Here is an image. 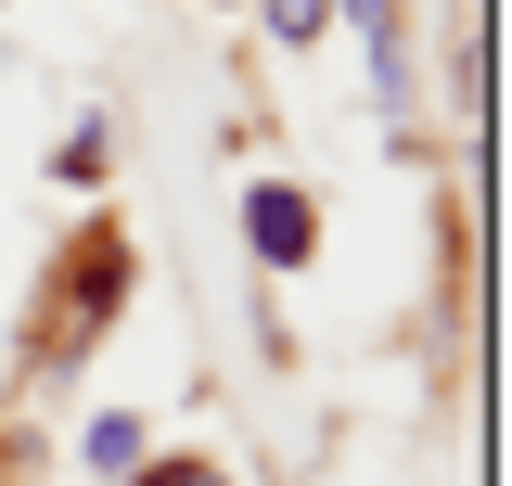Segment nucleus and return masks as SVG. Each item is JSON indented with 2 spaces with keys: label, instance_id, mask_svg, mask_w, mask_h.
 Segmentation results:
<instances>
[{
  "label": "nucleus",
  "instance_id": "f257e3e1",
  "mask_svg": "<svg viewBox=\"0 0 512 486\" xmlns=\"http://www.w3.org/2000/svg\"><path fill=\"white\" fill-rule=\"evenodd\" d=\"M116 295H128V231H116V218H90V231L64 243V295L39 307V359L77 371V359H90V333L116 320Z\"/></svg>",
  "mask_w": 512,
  "mask_h": 486
},
{
  "label": "nucleus",
  "instance_id": "f03ea898",
  "mask_svg": "<svg viewBox=\"0 0 512 486\" xmlns=\"http://www.w3.org/2000/svg\"><path fill=\"white\" fill-rule=\"evenodd\" d=\"M244 243H256V269H308V256H320V192L256 180L244 192Z\"/></svg>",
  "mask_w": 512,
  "mask_h": 486
},
{
  "label": "nucleus",
  "instance_id": "7ed1b4c3",
  "mask_svg": "<svg viewBox=\"0 0 512 486\" xmlns=\"http://www.w3.org/2000/svg\"><path fill=\"white\" fill-rule=\"evenodd\" d=\"M116 486H244L231 461H205V448H154L141 474H116Z\"/></svg>",
  "mask_w": 512,
  "mask_h": 486
},
{
  "label": "nucleus",
  "instance_id": "20e7f679",
  "mask_svg": "<svg viewBox=\"0 0 512 486\" xmlns=\"http://www.w3.org/2000/svg\"><path fill=\"white\" fill-rule=\"evenodd\" d=\"M52 167H64V180H77V192H90V180H103V167H116V128H103V116H77V128H64V141H52Z\"/></svg>",
  "mask_w": 512,
  "mask_h": 486
},
{
  "label": "nucleus",
  "instance_id": "39448f33",
  "mask_svg": "<svg viewBox=\"0 0 512 486\" xmlns=\"http://www.w3.org/2000/svg\"><path fill=\"white\" fill-rule=\"evenodd\" d=\"M77 461H90V474H141V410H103V423H90V448H77Z\"/></svg>",
  "mask_w": 512,
  "mask_h": 486
},
{
  "label": "nucleus",
  "instance_id": "423d86ee",
  "mask_svg": "<svg viewBox=\"0 0 512 486\" xmlns=\"http://www.w3.org/2000/svg\"><path fill=\"white\" fill-rule=\"evenodd\" d=\"M269 39H282V52H308V39H333V0H269Z\"/></svg>",
  "mask_w": 512,
  "mask_h": 486
}]
</instances>
